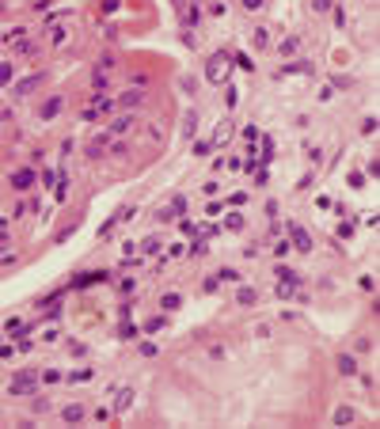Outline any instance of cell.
I'll return each instance as SVG.
<instances>
[{
  "label": "cell",
  "instance_id": "obj_24",
  "mask_svg": "<svg viewBox=\"0 0 380 429\" xmlns=\"http://www.w3.org/2000/svg\"><path fill=\"white\" fill-rule=\"evenodd\" d=\"M220 281H240V273H236L232 266H224V270H220Z\"/></svg>",
  "mask_w": 380,
  "mask_h": 429
},
{
  "label": "cell",
  "instance_id": "obj_25",
  "mask_svg": "<svg viewBox=\"0 0 380 429\" xmlns=\"http://www.w3.org/2000/svg\"><path fill=\"white\" fill-rule=\"evenodd\" d=\"M297 46H300V38H297V34H293V38H285V42H281V50H285V54H293V50H297Z\"/></svg>",
  "mask_w": 380,
  "mask_h": 429
},
{
  "label": "cell",
  "instance_id": "obj_9",
  "mask_svg": "<svg viewBox=\"0 0 380 429\" xmlns=\"http://www.w3.org/2000/svg\"><path fill=\"white\" fill-rule=\"evenodd\" d=\"M133 122H137V118H133V114H118L114 122H110V129H107V133H110V137H114V133H126V129L133 126Z\"/></svg>",
  "mask_w": 380,
  "mask_h": 429
},
{
  "label": "cell",
  "instance_id": "obj_2",
  "mask_svg": "<svg viewBox=\"0 0 380 429\" xmlns=\"http://www.w3.org/2000/svg\"><path fill=\"white\" fill-rule=\"evenodd\" d=\"M46 80V72H34V76H23V80H15L12 84V99H23V95H30L34 87Z\"/></svg>",
  "mask_w": 380,
  "mask_h": 429
},
{
  "label": "cell",
  "instance_id": "obj_29",
  "mask_svg": "<svg viewBox=\"0 0 380 429\" xmlns=\"http://www.w3.org/2000/svg\"><path fill=\"white\" fill-rule=\"evenodd\" d=\"M4 122H12V110H8V107H0V126H4Z\"/></svg>",
  "mask_w": 380,
  "mask_h": 429
},
{
  "label": "cell",
  "instance_id": "obj_20",
  "mask_svg": "<svg viewBox=\"0 0 380 429\" xmlns=\"http://www.w3.org/2000/svg\"><path fill=\"white\" fill-rule=\"evenodd\" d=\"M171 213H187V198H183V194H175V201H171Z\"/></svg>",
  "mask_w": 380,
  "mask_h": 429
},
{
  "label": "cell",
  "instance_id": "obj_8",
  "mask_svg": "<svg viewBox=\"0 0 380 429\" xmlns=\"http://www.w3.org/2000/svg\"><path fill=\"white\" fill-rule=\"evenodd\" d=\"M107 144H110V133H103V137H95V141H91L88 148H84V152H88L91 160H99L103 152H107Z\"/></svg>",
  "mask_w": 380,
  "mask_h": 429
},
{
  "label": "cell",
  "instance_id": "obj_13",
  "mask_svg": "<svg viewBox=\"0 0 380 429\" xmlns=\"http://www.w3.org/2000/svg\"><path fill=\"white\" fill-rule=\"evenodd\" d=\"M338 372H342V376H353V372H357V361H353L350 353H346V357H338Z\"/></svg>",
  "mask_w": 380,
  "mask_h": 429
},
{
  "label": "cell",
  "instance_id": "obj_14",
  "mask_svg": "<svg viewBox=\"0 0 380 429\" xmlns=\"http://www.w3.org/2000/svg\"><path fill=\"white\" fill-rule=\"evenodd\" d=\"M270 46V30L266 27H255V50H266Z\"/></svg>",
  "mask_w": 380,
  "mask_h": 429
},
{
  "label": "cell",
  "instance_id": "obj_3",
  "mask_svg": "<svg viewBox=\"0 0 380 429\" xmlns=\"http://www.w3.org/2000/svg\"><path fill=\"white\" fill-rule=\"evenodd\" d=\"M141 103H145V91H141V87H130V91H122L114 99V110L118 107H122V110H133V107H141Z\"/></svg>",
  "mask_w": 380,
  "mask_h": 429
},
{
  "label": "cell",
  "instance_id": "obj_21",
  "mask_svg": "<svg viewBox=\"0 0 380 429\" xmlns=\"http://www.w3.org/2000/svg\"><path fill=\"white\" fill-rule=\"evenodd\" d=\"M335 8V0H312V12H331Z\"/></svg>",
  "mask_w": 380,
  "mask_h": 429
},
{
  "label": "cell",
  "instance_id": "obj_15",
  "mask_svg": "<svg viewBox=\"0 0 380 429\" xmlns=\"http://www.w3.org/2000/svg\"><path fill=\"white\" fill-rule=\"evenodd\" d=\"M346 422H353V410L350 406H338L335 410V426H346Z\"/></svg>",
  "mask_w": 380,
  "mask_h": 429
},
{
  "label": "cell",
  "instance_id": "obj_27",
  "mask_svg": "<svg viewBox=\"0 0 380 429\" xmlns=\"http://www.w3.org/2000/svg\"><path fill=\"white\" fill-rule=\"evenodd\" d=\"M12 80V65H0V84H8Z\"/></svg>",
  "mask_w": 380,
  "mask_h": 429
},
{
  "label": "cell",
  "instance_id": "obj_6",
  "mask_svg": "<svg viewBox=\"0 0 380 429\" xmlns=\"http://www.w3.org/2000/svg\"><path fill=\"white\" fill-rule=\"evenodd\" d=\"M34 183H38L34 167H19V171H12V186H15V190H30Z\"/></svg>",
  "mask_w": 380,
  "mask_h": 429
},
{
  "label": "cell",
  "instance_id": "obj_19",
  "mask_svg": "<svg viewBox=\"0 0 380 429\" xmlns=\"http://www.w3.org/2000/svg\"><path fill=\"white\" fill-rule=\"evenodd\" d=\"M236 300H240V304H255V289H240Z\"/></svg>",
  "mask_w": 380,
  "mask_h": 429
},
{
  "label": "cell",
  "instance_id": "obj_1",
  "mask_svg": "<svg viewBox=\"0 0 380 429\" xmlns=\"http://www.w3.org/2000/svg\"><path fill=\"white\" fill-rule=\"evenodd\" d=\"M228 65H232V61H228V54H213V57H209V65H205V80L220 84V80L228 76Z\"/></svg>",
  "mask_w": 380,
  "mask_h": 429
},
{
  "label": "cell",
  "instance_id": "obj_16",
  "mask_svg": "<svg viewBox=\"0 0 380 429\" xmlns=\"http://www.w3.org/2000/svg\"><path fill=\"white\" fill-rule=\"evenodd\" d=\"M148 137H152V141H163V137H167V126H163V122H152Z\"/></svg>",
  "mask_w": 380,
  "mask_h": 429
},
{
  "label": "cell",
  "instance_id": "obj_18",
  "mask_svg": "<svg viewBox=\"0 0 380 429\" xmlns=\"http://www.w3.org/2000/svg\"><path fill=\"white\" fill-rule=\"evenodd\" d=\"M194 129H198V114L190 110V114H187V122H183V133H187V137H194Z\"/></svg>",
  "mask_w": 380,
  "mask_h": 429
},
{
  "label": "cell",
  "instance_id": "obj_23",
  "mask_svg": "<svg viewBox=\"0 0 380 429\" xmlns=\"http://www.w3.org/2000/svg\"><path fill=\"white\" fill-rule=\"evenodd\" d=\"M224 224H228V228H236V232H240V228H244V216H240V213H232V216H228V220H224Z\"/></svg>",
  "mask_w": 380,
  "mask_h": 429
},
{
  "label": "cell",
  "instance_id": "obj_4",
  "mask_svg": "<svg viewBox=\"0 0 380 429\" xmlns=\"http://www.w3.org/2000/svg\"><path fill=\"white\" fill-rule=\"evenodd\" d=\"M34 387H38V376H34V372H23V376L12 380V395H34Z\"/></svg>",
  "mask_w": 380,
  "mask_h": 429
},
{
  "label": "cell",
  "instance_id": "obj_28",
  "mask_svg": "<svg viewBox=\"0 0 380 429\" xmlns=\"http://www.w3.org/2000/svg\"><path fill=\"white\" fill-rule=\"evenodd\" d=\"M240 4H244L247 12H259V8H263V0H240Z\"/></svg>",
  "mask_w": 380,
  "mask_h": 429
},
{
  "label": "cell",
  "instance_id": "obj_17",
  "mask_svg": "<svg viewBox=\"0 0 380 429\" xmlns=\"http://www.w3.org/2000/svg\"><path fill=\"white\" fill-rule=\"evenodd\" d=\"M141 251H145V255H156V251H160V240H156V236L141 240Z\"/></svg>",
  "mask_w": 380,
  "mask_h": 429
},
{
  "label": "cell",
  "instance_id": "obj_11",
  "mask_svg": "<svg viewBox=\"0 0 380 429\" xmlns=\"http://www.w3.org/2000/svg\"><path fill=\"white\" fill-rule=\"evenodd\" d=\"M179 304H183V296H179V293H163V296H160V308H163V312H175Z\"/></svg>",
  "mask_w": 380,
  "mask_h": 429
},
{
  "label": "cell",
  "instance_id": "obj_7",
  "mask_svg": "<svg viewBox=\"0 0 380 429\" xmlns=\"http://www.w3.org/2000/svg\"><path fill=\"white\" fill-rule=\"evenodd\" d=\"M289 240H293L289 247H297V251H312V236H308L300 224H289Z\"/></svg>",
  "mask_w": 380,
  "mask_h": 429
},
{
  "label": "cell",
  "instance_id": "obj_30",
  "mask_svg": "<svg viewBox=\"0 0 380 429\" xmlns=\"http://www.w3.org/2000/svg\"><path fill=\"white\" fill-rule=\"evenodd\" d=\"M0 243H8V236H4V224H0Z\"/></svg>",
  "mask_w": 380,
  "mask_h": 429
},
{
  "label": "cell",
  "instance_id": "obj_5",
  "mask_svg": "<svg viewBox=\"0 0 380 429\" xmlns=\"http://www.w3.org/2000/svg\"><path fill=\"white\" fill-rule=\"evenodd\" d=\"M61 110H65V95H50V99L38 107V118H42V122H50V118H57Z\"/></svg>",
  "mask_w": 380,
  "mask_h": 429
},
{
  "label": "cell",
  "instance_id": "obj_26",
  "mask_svg": "<svg viewBox=\"0 0 380 429\" xmlns=\"http://www.w3.org/2000/svg\"><path fill=\"white\" fill-rule=\"evenodd\" d=\"M130 402H133V391H122V399H118V410H126Z\"/></svg>",
  "mask_w": 380,
  "mask_h": 429
},
{
  "label": "cell",
  "instance_id": "obj_10",
  "mask_svg": "<svg viewBox=\"0 0 380 429\" xmlns=\"http://www.w3.org/2000/svg\"><path fill=\"white\" fill-rule=\"evenodd\" d=\"M274 273H278V277H281V285H293V289L300 285V277H297V273H293L289 266H278V270H274Z\"/></svg>",
  "mask_w": 380,
  "mask_h": 429
},
{
  "label": "cell",
  "instance_id": "obj_22",
  "mask_svg": "<svg viewBox=\"0 0 380 429\" xmlns=\"http://www.w3.org/2000/svg\"><path fill=\"white\" fill-rule=\"evenodd\" d=\"M194 152H198V156H209V152H213V141H198V144H194Z\"/></svg>",
  "mask_w": 380,
  "mask_h": 429
},
{
  "label": "cell",
  "instance_id": "obj_12",
  "mask_svg": "<svg viewBox=\"0 0 380 429\" xmlns=\"http://www.w3.org/2000/svg\"><path fill=\"white\" fill-rule=\"evenodd\" d=\"M61 418H65V422H80V418H84V406H80V402H73V406H65V410H61Z\"/></svg>",
  "mask_w": 380,
  "mask_h": 429
}]
</instances>
